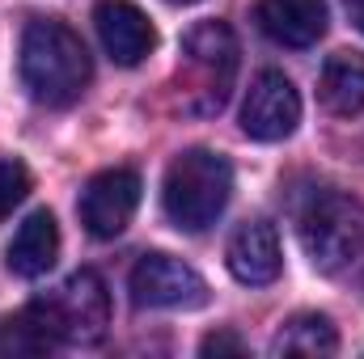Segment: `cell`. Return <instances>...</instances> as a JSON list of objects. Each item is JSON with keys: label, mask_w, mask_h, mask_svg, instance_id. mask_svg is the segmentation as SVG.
I'll list each match as a JSON object with an SVG mask.
<instances>
[{"label": "cell", "mask_w": 364, "mask_h": 359, "mask_svg": "<svg viewBox=\"0 0 364 359\" xmlns=\"http://www.w3.org/2000/svg\"><path fill=\"white\" fill-rule=\"evenodd\" d=\"M225 267L237 283L246 287H267L284 270V254H279V233L267 220H246L237 224V233L225 245Z\"/></svg>", "instance_id": "30bf717a"}, {"label": "cell", "mask_w": 364, "mask_h": 359, "mask_svg": "<svg viewBox=\"0 0 364 359\" xmlns=\"http://www.w3.org/2000/svg\"><path fill=\"white\" fill-rule=\"evenodd\" d=\"M132 300L140 309H203L208 283L174 254H144L132 267Z\"/></svg>", "instance_id": "8992f818"}, {"label": "cell", "mask_w": 364, "mask_h": 359, "mask_svg": "<svg viewBox=\"0 0 364 359\" xmlns=\"http://www.w3.org/2000/svg\"><path fill=\"white\" fill-rule=\"evenodd\" d=\"M93 77L81 34L55 17H34L21 30V85L43 106H73Z\"/></svg>", "instance_id": "6da1fadb"}, {"label": "cell", "mask_w": 364, "mask_h": 359, "mask_svg": "<svg viewBox=\"0 0 364 359\" xmlns=\"http://www.w3.org/2000/svg\"><path fill=\"white\" fill-rule=\"evenodd\" d=\"M237 81V34L225 21H199L182 38L178 101L186 114H216Z\"/></svg>", "instance_id": "7a4b0ae2"}, {"label": "cell", "mask_w": 364, "mask_h": 359, "mask_svg": "<svg viewBox=\"0 0 364 359\" xmlns=\"http://www.w3.org/2000/svg\"><path fill=\"white\" fill-rule=\"evenodd\" d=\"M233 194V165L212 148H186L170 161L161 203L182 233H203L220 220Z\"/></svg>", "instance_id": "3957f363"}, {"label": "cell", "mask_w": 364, "mask_h": 359, "mask_svg": "<svg viewBox=\"0 0 364 359\" xmlns=\"http://www.w3.org/2000/svg\"><path fill=\"white\" fill-rule=\"evenodd\" d=\"M301 123V93L284 72H259L242 101V131L259 144H279L296 131Z\"/></svg>", "instance_id": "52a82bcc"}, {"label": "cell", "mask_w": 364, "mask_h": 359, "mask_svg": "<svg viewBox=\"0 0 364 359\" xmlns=\"http://www.w3.org/2000/svg\"><path fill=\"white\" fill-rule=\"evenodd\" d=\"M348 4V13H352V21H356V30L364 34V0H343Z\"/></svg>", "instance_id": "ac0fdd59"}, {"label": "cell", "mask_w": 364, "mask_h": 359, "mask_svg": "<svg viewBox=\"0 0 364 359\" xmlns=\"http://www.w3.org/2000/svg\"><path fill=\"white\" fill-rule=\"evenodd\" d=\"M55 343L43 334V326L34 321V313L30 309H21L17 317H9L4 326H0V355H43V351H51Z\"/></svg>", "instance_id": "9a60e30c"}, {"label": "cell", "mask_w": 364, "mask_h": 359, "mask_svg": "<svg viewBox=\"0 0 364 359\" xmlns=\"http://www.w3.org/2000/svg\"><path fill=\"white\" fill-rule=\"evenodd\" d=\"M26 194H30V170L21 161H0V224L13 216V207H21Z\"/></svg>", "instance_id": "2e32d148"}, {"label": "cell", "mask_w": 364, "mask_h": 359, "mask_svg": "<svg viewBox=\"0 0 364 359\" xmlns=\"http://www.w3.org/2000/svg\"><path fill=\"white\" fill-rule=\"evenodd\" d=\"M170 4H199V0H170Z\"/></svg>", "instance_id": "d6986e66"}, {"label": "cell", "mask_w": 364, "mask_h": 359, "mask_svg": "<svg viewBox=\"0 0 364 359\" xmlns=\"http://www.w3.org/2000/svg\"><path fill=\"white\" fill-rule=\"evenodd\" d=\"M77 207H81V224H85L90 237H97V241L119 237L132 224L136 207H140V174L127 170V165L102 170L81 190V203Z\"/></svg>", "instance_id": "ba28073f"}, {"label": "cell", "mask_w": 364, "mask_h": 359, "mask_svg": "<svg viewBox=\"0 0 364 359\" xmlns=\"http://www.w3.org/2000/svg\"><path fill=\"white\" fill-rule=\"evenodd\" d=\"M255 17L279 47H314L326 34V0H259Z\"/></svg>", "instance_id": "8fae6325"}, {"label": "cell", "mask_w": 364, "mask_h": 359, "mask_svg": "<svg viewBox=\"0 0 364 359\" xmlns=\"http://www.w3.org/2000/svg\"><path fill=\"white\" fill-rule=\"evenodd\" d=\"M30 313H34V321L43 326V334L51 343L93 347V343L106 338V326H110V292H106L97 270H77L55 292L34 300Z\"/></svg>", "instance_id": "277c9868"}, {"label": "cell", "mask_w": 364, "mask_h": 359, "mask_svg": "<svg viewBox=\"0 0 364 359\" xmlns=\"http://www.w3.org/2000/svg\"><path fill=\"white\" fill-rule=\"evenodd\" d=\"M335 351H339V330L322 313L288 317L272 338V355H335Z\"/></svg>", "instance_id": "5bb4252c"}, {"label": "cell", "mask_w": 364, "mask_h": 359, "mask_svg": "<svg viewBox=\"0 0 364 359\" xmlns=\"http://www.w3.org/2000/svg\"><path fill=\"white\" fill-rule=\"evenodd\" d=\"M199 351H203V355H242L246 343H242L237 334H229V330H216V334H208V338L199 343Z\"/></svg>", "instance_id": "e0dca14e"}, {"label": "cell", "mask_w": 364, "mask_h": 359, "mask_svg": "<svg viewBox=\"0 0 364 359\" xmlns=\"http://www.w3.org/2000/svg\"><path fill=\"white\" fill-rule=\"evenodd\" d=\"M93 26H97V38L106 47V55L119 64V68H136L153 55L157 47V30L153 21L132 4V0H102L93 9Z\"/></svg>", "instance_id": "9c48e42d"}, {"label": "cell", "mask_w": 364, "mask_h": 359, "mask_svg": "<svg viewBox=\"0 0 364 359\" xmlns=\"http://www.w3.org/2000/svg\"><path fill=\"white\" fill-rule=\"evenodd\" d=\"M55 258H60V224L47 207H38L21 220V228L9 241V270L17 279H38L55 267Z\"/></svg>", "instance_id": "7c38bea8"}, {"label": "cell", "mask_w": 364, "mask_h": 359, "mask_svg": "<svg viewBox=\"0 0 364 359\" xmlns=\"http://www.w3.org/2000/svg\"><path fill=\"white\" fill-rule=\"evenodd\" d=\"M301 245L322 275H343L364 258V203L322 190L301 211Z\"/></svg>", "instance_id": "5b68a950"}, {"label": "cell", "mask_w": 364, "mask_h": 359, "mask_svg": "<svg viewBox=\"0 0 364 359\" xmlns=\"http://www.w3.org/2000/svg\"><path fill=\"white\" fill-rule=\"evenodd\" d=\"M318 97L331 114L352 118L364 110V55L360 51H335L322 68Z\"/></svg>", "instance_id": "4fadbf2b"}]
</instances>
